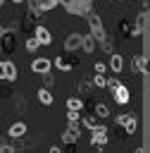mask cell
<instances>
[{"label": "cell", "instance_id": "cell-19", "mask_svg": "<svg viewBox=\"0 0 150 153\" xmlns=\"http://www.w3.org/2000/svg\"><path fill=\"white\" fill-rule=\"evenodd\" d=\"M93 84H95L98 88H102V86H105V74H95V76H93Z\"/></svg>", "mask_w": 150, "mask_h": 153}, {"label": "cell", "instance_id": "cell-17", "mask_svg": "<svg viewBox=\"0 0 150 153\" xmlns=\"http://www.w3.org/2000/svg\"><path fill=\"white\" fill-rule=\"evenodd\" d=\"M95 115H98V117H107V115H110L107 105H105V103H98V105H95Z\"/></svg>", "mask_w": 150, "mask_h": 153}, {"label": "cell", "instance_id": "cell-11", "mask_svg": "<svg viewBox=\"0 0 150 153\" xmlns=\"http://www.w3.org/2000/svg\"><path fill=\"white\" fill-rule=\"evenodd\" d=\"M7 134H10L12 139H21V136L26 134V124H24V122H14V124L10 127V131H7Z\"/></svg>", "mask_w": 150, "mask_h": 153}, {"label": "cell", "instance_id": "cell-20", "mask_svg": "<svg viewBox=\"0 0 150 153\" xmlns=\"http://www.w3.org/2000/svg\"><path fill=\"white\" fill-rule=\"evenodd\" d=\"M36 48H38V41H36V36H31L26 41V50H36Z\"/></svg>", "mask_w": 150, "mask_h": 153}, {"label": "cell", "instance_id": "cell-22", "mask_svg": "<svg viewBox=\"0 0 150 153\" xmlns=\"http://www.w3.org/2000/svg\"><path fill=\"white\" fill-rule=\"evenodd\" d=\"M105 72H107V67L102 62H95V74H105Z\"/></svg>", "mask_w": 150, "mask_h": 153}, {"label": "cell", "instance_id": "cell-5", "mask_svg": "<svg viewBox=\"0 0 150 153\" xmlns=\"http://www.w3.org/2000/svg\"><path fill=\"white\" fill-rule=\"evenodd\" d=\"M33 36H36V41H38V45H50V41H52V36H50V31L45 29V26H36L33 29Z\"/></svg>", "mask_w": 150, "mask_h": 153}, {"label": "cell", "instance_id": "cell-23", "mask_svg": "<svg viewBox=\"0 0 150 153\" xmlns=\"http://www.w3.org/2000/svg\"><path fill=\"white\" fill-rule=\"evenodd\" d=\"M69 122H79V110H69Z\"/></svg>", "mask_w": 150, "mask_h": 153}, {"label": "cell", "instance_id": "cell-24", "mask_svg": "<svg viewBox=\"0 0 150 153\" xmlns=\"http://www.w3.org/2000/svg\"><path fill=\"white\" fill-rule=\"evenodd\" d=\"M0 151H2V153H14L17 148H14V146H0Z\"/></svg>", "mask_w": 150, "mask_h": 153}, {"label": "cell", "instance_id": "cell-9", "mask_svg": "<svg viewBox=\"0 0 150 153\" xmlns=\"http://www.w3.org/2000/svg\"><path fill=\"white\" fill-rule=\"evenodd\" d=\"M67 143H76L79 141V127H76V122H69V127H67V131H64V136H62Z\"/></svg>", "mask_w": 150, "mask_h": 153}, {"label": "cell", "instance_id": "cell-26", "mask_svg": "<svg viewBox=\"0 0 150 153\" xmlns=\"http://www.w3.org/2000/svg\"><path fill=\"white\" fill-rule=\"evenodd\" d=\"M2 33H5V29H2V24H0V38H2Z\"/></svg>", "mask_w": 150, "mask_h": 153}, {"label": "cell", "instance_id": "cell-4", "mask_svg": "<svg viewBox=\"0 0 150 153\" xmlns=\"http://www.w3.org/2000/svg\"><path fill=\"white\" fill-rule=\"evenodd\" d=\"M71 14H86L90 10V0H71L69 7H67Z\"/></svg>", "mask_w": 150, "mask_h": 153}, {"label": "cell", "instance_id": "cell-8", "mask_svg": "<svg viewBox=\"0 0 150 153\" xmlns=\"http://www.w3.org/2000/svg\"><path fill=\"white\" fill-rule=\"evenodd\" d=\"M31 69H33L36 74H45V72H50V60H45V57H36V60L31 62Z\"/></svg>", "mask_w": 150, "mask_h": 153}, {"label": "cell", "instance_id": "cell-7", "mask_svg": "<svg viewBox=\"0 0 150 153\" xmlns=\"http://www.w3.org/2000/svg\"><path fill=\"white\" fill-rule=\"evenodd\" d=\"M112 96H114V100H117L119 105H126V103H129V88H126L124 84H119L117 88H112Z\"/></svg>", "mask_w": 150, "mask_h": 153}, {"label": "cell", "instance_id": "cell-13", "mask_svg": "<svg viewBox=\"0 0 150 153\" xmlns=\"http://www.w3.org/2000/svg\"><path fill=\"white\" fill-rule=\"evenodd\" d=\"M131 67H133V72H136V74H145V55H138V57H133Z\"/></svg>", "mask_w": 150, "mask_h": 153}, {"label": "cell", "instance_id": "cell-3", "mask_svg": "<svg viewBox=\"0 0 150 153\" xmlns=\"http://www.w3.org/2000/svg\"><path fill=\"white\" fill-rule=\"evenodd\" d=\"M0 79H5V81H14L17 79L14 62H0Z\"/></svg>", "mask_w": 150, "mask_h": 153}, {"label": "cell", "instance_id": "cell-16", "mask_svg": "<svg viewBox=\"0 0 150 153\" xmlns=\"http://www.w3.org/2000/svg\"><path fill=\"white\" fill-rule=\"evenodd\" d=\"M67 108H69V110H79V112H81V108H83V100H81V98H76V96H71V98L67 100Z\"/></svg>", "mask_w": 150, "mask_h": 153}, {"label": "cell", "instance_id": "cell-25", "mask_svg": "<svg viewBox=\"0 0 150 153\" xmlns=\"http://www.w3.org/2000/svg\"><path fill=\"white\" fill-rule=\"evenodd\" d=\"M69 2L71 0H57V5H64V7H69Z\"/></svg>", "mask_w": 150, "mask_h": 153}, {"label": "cell", "instance_id": "cell-1", "mask_svg": "<svg viewBox=\"0 0 150 153\" xmlns=\"http://www.w3.org/2000/svg\"><path fill=\"white\" fill-rule=\"evenodd\" d=\"M86 17H88V26H90V36H93L95 41H102V38H105V26H102V19H100L98 14H93L90 10L86 12Z\"/></svg>", "mask_w": 150, "mask_h": 153}, {"label": "cell", "instance_id": "cell-27", "mask_svg": "<svg viewBox=\"0 0 150 153\" xmlns=\"http://www.w3.org/2000/svg\"><path fill=\"white\" fill-rule=\"evenodd\" d=\"M14 2H26V0H14Z\"/></svg>", "mask_w": 150, "mask_h": 153}, {"label": "cell", "instance_id": "cell-21", "mask_svg": "<svg viewBox=\"0 0 150 153\" xmlns=\"http://www.w3.org/2000/svg\"><path fill=\"white\" fill-rule=\"evenodd\" d=\"M83 124H86L88 129H93V127H95L98 122H95V117H83Z\"/></svg>", "mask_w": 150, "mask_h": 153}, {"label": "cell", "instance_id": "cell-2", "mask_svg": "<svg viewBox=\"0 0 150 153\" xmlns=\"http://www.w3.org/2000/svg\"><path fill=\"white\" fill-rule=\"evenodd\" d=\"M90 131H93V136H90V143H93V146H98V148H102V146L107 143V129L95 124Z\"/></svg>", "mask_w": 150, "mask_h": 153}, {"label": "cell", "instance_id": "cell-12", "mask_svg": "<svg viewBox=\"0 0 150 153\" xmlns=\"http://www.w3.org/2000/svg\"><path fill=\"white\" fill-rule=\"evenodd\" d=\"M81 50L83 53H93L95 50V38L88 33V36H81Z\"/></svg>", "mask_w": 150, "mask_h": 153}, {"label": "cell", "instance_id": "cell-28", "mask_svg": "<svg viewBox=\"0 0 150 153\" xmlns=\"http://www.w3.org/2000/svg\"><path fill=\"white\" fill-rule=\"evenodd\" d=\"M121 2H126V0H121Z\"/></svg>", "mask_w": 150, "mask_h": 153}, {"label": "cell", "instance_id": "cell-6", "mask_svg": "<svg viewBox=\"0 0 150 153\" xmlns=\"http://www.w3.org/2000/svg\"><path fill=\"white\" fill-rule=\"evenodd\" d=\"M64 48H67V53H76L81 48V33H69L64 41Z\"/></svg>", "mask_w": 150, "mask_h": 153}, {"label": "cell", "instance_id": "cell-10", "mask_svg": "<svg viewBox=\"0 0 150 153\" xmlns=\"http://www.w3.org/2000/svg\"><path fill=\"white\" fill-rule=\"evenodd\" d=\"M117 122H119V124H124V129H126L129 134H133V131H136V120H133L131 115H119V117H117Z\"/></svg>", "mask_w": 150, "mask_h": 153}, {"label": "cell", "instance_id": "cell-18", "mask_svg": "<svg viewBox=\"0 0 150 153\" xmlns=\"http://www.w3.org/2000/svg\"><path fill=\"white\" fill-rule=\"evenodd\" d=\"M55 65H57L60 69H71V62H69V60H64V57H57V60H55Z\"/></svg>", "mask_w": 150, "mask_h": 153}, {"label": "cell", "instance_id": "cell-14", "mask_svg": "<svg viewBox=\"0 0 150 153\" xmlns=\"http://www.w3.org/2000/svg\"><path fill=\"white\" fill-rule=\"evenodd\" d=\"M110 67H112L114 72H121V67H124V60H121V55L112 53V57H110Z\"/></svg>", "mask_w": 150, "mask_h": 153}, {"label": "cell", "instance_id": "cell-15", "mask_svg": "<svg viewBox=\"0 0 150 153\" xmlns=\"http://www.w3.org/2000/svg\"><path fill=\"white\" fill-rule=\"evenodd\" d=\"M38 100H40L43 105H52V93H50L48 88H40V91H38Z\"/></svg>", "mask_w": 150, "mask_h": 153}]
</instances>
